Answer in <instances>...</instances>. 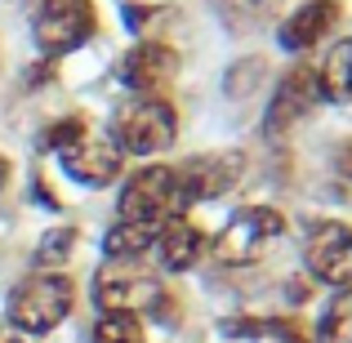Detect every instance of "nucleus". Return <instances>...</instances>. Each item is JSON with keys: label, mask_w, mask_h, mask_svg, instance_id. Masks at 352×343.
I'll return each instance as SVG.
<instances>
[{"label": "nucleus", "mask_w": 352, "mask_h": 343, "mask_svg": "<svg viewBox=\"0 0 352 343\" xmlns=\"http://www.w3.org/2000/svg\"><path fill=\"white\" fill-rule=\"evenodd\" d=\"M281 9V0H214V14L228 32L245 36V32H258V27L272 23V14Z\"/></svg>", "instance_id": "4468645a"}, {"label": "nucleus", "mask_w": 352, "mask_h": 343, "mask_svg": "<svg viewBox=\"0 0 352 343\" xmlns=\"http://www.w3.org/2000/svg\"><path fill=\"white\" fill-rule=\"evenodd\" d=\"M183 210H188V201H183L179 192V174L170 170V165H147V170H138L134 179L125 183V192H120V219L125 223H170V219H179Z\"/></svg>", "instance_id": "f03ea898"}, {"label": "nucleus", "mask_w": 352, "mask_h": 343, "mask_svg": "<svg viewBox=\"0 0 352 343\" xmlns=\"http://www.w3.org/2000/svg\"><path fill=\"white\" fill-rule=\"evenodd\" d=\"M303 263L312 276L335 290H352V228L348 223H317L303 241Z\"/></svg>", "instance_id": "0eeeda50"}, {"label": "nucleus", "mask_w": 352, "mask_h": 343, "mask_svg": "<svg viewBox=\"0 0 352 343\" xmlns=\"http://www.w3.org/2000/svg\"><path fill=\"white\" fill-rule=\"evenodd\" d=\"M339 18H344V5H339V0H308V5H299L281 23V45L294 49V54L312 49V45H321L339 27Z\"/></svg>", "instance_id": "f8f14e48"}, {"label": "nucleus", "mask_w": 352, "mask_h": 343, "mask_svg": "<svg viewBox=\"0 0 352 343\" xmlns=\"http://www.w3.org/2000/svg\"><path fill=\"white\" fill-rule=\"evenodd\" d=\"M317 89L330 103H348L352 98V41L335 45V49L326 54V63L317 67Z\"/></svg>", "instance_id": "2eb2a0df"}, {"label": "nucleus", "mask_w": 352, "mask_h": 343, "mask_svg": "<svg viewBox=\"0 0 352 343\" xmlns=\"http://www.w3.org/2000/svg\"><path fill=\"white\" fill-rule=\"evenodd\" d=\"M120 156L125 152H120L112 138H98V134L85 129L76 143H67L58 152V161L76 183H85V188H107V183L120 174Z\"/></svg>", "instance_id": "9d476101"}, {"label": "nucleus", "mask_w": 352, "mask_h": 343, "mask_svg": "<svg viewBox=\"0 0 352 343\" xmlns=\"http://www.w3.org/2000/svg\"><path fill=\"white\" fill-rule=\"evenodd\" d=\"M179 76V54L161 41H143L120 58V80L143 98H161V89Z\"/></svg>", "instance_id": "9b49d317"}, {"label": "nucleus", "mask_w": 352, "mask_h": 343, "mask_svg": "<svg viewBox=\"0 0 352 343\" xmlns=\"http://www.w3.org/2000/svg\"><path fill=\"white\" fill-rule=\"evenodd\" d=\"M179 134V112L165 98H134L116 112V138L112 143L129 156H156Z\"/></svg>", "instance_id": "7ed1b4c3"}, {"label": "nucleus", "mask_w": 352, "mask_h": 343, "mask_svg": "<svg viewBox=\"0 0 352 343\" xmlns=\"http://www.w3.org/2000/svg\"><path fill=\"white\" fill-rule=\"evenodd\" d=\"M317 98H321V89H317V67H290V71L281 76V85L272 89V103H267V120H263L267 138L290 134V129L312 112V103H317Z\"/></svg>", "instance_id": "1a4fd4ad"}, {"label": "nucleus", "mask_w": 352, "mask_h": 343, "mask_svg": "<svg viewBox=\"0 0 352 343\" xmlns=\"http://www.w3.org/2000/svg\"><path fill=\"white\" fill-rule=\"evenodd\" d=\"M263 76H267L263 58H241V63H232V71H228L223 89H228L232 98H250L258 85H263Z\"/></svg>", "instance_id": "a211bd4d"}, {"label": "nucleus", "mask_w": 352, "mask_h": 343, "mask_svg": "<svg viewBox=\"0 0 352 343\" xmlns=\"http://www.w3.org/2000/svg\"><path fill=\"white\" fill-rule=\"evenodd\" d=\"M98 14H94V0H41L32 18V36L45 54H72L94 36Z\"/></svg>", "instance_id": "39448f33"}, {"label": "nucleus", "mask_w": 352, "mask_h": 343, "mask_svg": "<svg viewBox=\"0 0 352 343\" xmlns=\"http://www.w3.org/2000/svg\"><path fill=\"white\" fill-rule=\"evenodd\" d=\"M156 223H120L103 236V250H107V258H138L147 245H156Z\"/></svg>", "instance_id": "dca6fc26"}, {"label": "nucleus", "mask_w": 352, "mask_h": 343, "mask_svg": "<svg viewBox=\"0 0 352 343\" xmlns=\"http://www.w3.org/2000/svg\"><path fill=\"white\" fill-rule=\"evenodd\" d=\"M179 192L183 201H214L223 192H232L245 174V156L241 152H206V156H192L188 165H179Z\"/></svg>", "instance_id": "6e6552de"}, {"label": "nucleus", "mask_w": 352, "mask_h": 343, "mask_svg": "<svg viewBox=\"0 0 352 343\" xmlns=\"http://www.w3.org/2000/svg\"><path fill=\"white\" fill-rule=\"evenodd\" d=\"M335 165H339V170H344V174H348V179H352V143H348V147H339V156H335Z\"/></svg>", "instance_id": "412c9836"}, {"label": "nucleus", "mask_w": 352, "mask_h": 343, "mask_svg": "<svg viewBox=\"0 0 352 343\" xmlns=\"http://www.w3.org/2000/svg\"><path fill=\"white\" fill-rule=\"evenodd\" d=\"M94 299L103 312H147V308H161L165 290L152 272L134 267V258H112V263L98 272L94 281Z\"/></svg>", "instance_id": "423d86ee"}, {"label": "nucleus", "mask_w": 352, "mask_h": 343, "mask_svg": "<svg viewBox=\"0 0 352 343\" xmlns=\"http://www.w3.org/2000/svg\"><path fill=\"white\" fill-rule=\"evenodd\" d=\"M285 232V214L272 206H245L228 219V228L219 232L214 254L223 263H254L276 245V236Z\"/></svg>", "instance_id": "20e7f679"}, {"label": "nucleus", "mask_w": 352, "mask_h": 343, "mask_svg": "<svg viewBox=\"0 0 352 343\" xmlns=\"http://www.w3.org/2000/svg\"><path fill=\"white\" fill-rule=\"evenodd\" d=\"M72 250H76V232L72 228H54V232H45L41 250H36V263L41 267H58V263L72 258Z\"/></svg>", "instance_id": "6ab92c4d"}, {"label": "nucleus", "mask_w": 352, "mask_h": 343, "mask_svg": "<svg viewBox=\"0 0 352 343\" xmlns=\"http://www.w3.org/2000/svg\"><path fill=\"white\" fill-rule=\"evenodd\" d=\"M76 303V285L63 272H41L27 276L14 294H9V321L27 335H50L54 326H63Z\"/></svg>", "instance_id": "f257e3e1"}, {"label": "nucleus", "mask_w": 352, "mask_h": 343, "mask_svg": "<svg viewBox=\"0 0 352 343\" xmlns=\"http://www.w3.org/2000/svg\"><path fill=\"white\" fill-rule=\"evenodd\" d=\"M5 183H9V161L0 156V192H5Z\"/></svg>", "instance_id": "4be33fe9"}, {"label": "nucleus", "mask_w": 352, "mask_h": 343, "mask_svg": "<svg viewBox=\"0 0 352 343\" xmlns=\"http://www.w3.org/2000/svg\"><path fill=\"white\" fill-rule=\"evenodd\" d=\"M156 254H161V267L188 272L206 254V232L197 223H188V219H170V223H161V232H156Z\"/></svg>", "instance_id": "ddd939ff"}, {"label": "nucleus", "mask_w": 352, "mask_h": 343, "mask_svg": "<svg viewBox=\"0 0 352 343\" xmlns=\"http://www.w3.org/2000/svg\"><path fill=\"white\" fill-rule=\"evenodd\" d=\"M89 343H143V326L129 312H103V321L94 326Z\"/></svg>", "instance_id": "f3484780"}, {"label": "nucleus", "mask_w": 352, "mask_h": 343, "mask_svg": "<svg viewBox=\"0 0 352 343\" xmlns=\"http://www.w3.org/2000/svg\"><path fill=\"white\" fill-rule=\"evenodd\" d=\"M0 343H23L18 335H5V330H0Z\"/></svg>", "instance_id": "5701e85b"}, {"label": "nucleus", "mask_w": 352, "mask_h": 343, "mask_svg": "<svg viewBox=\"0 0 352 343\" xmlns=\"http://www.w3.org/2000/svg\"><path fill=\"white\" fill-rule=\"evenodd\" d=\"M80 134H85V120H80V116H67V120H58V125L45 129V147H50V152H63V147L76 143Z\"/></svg>", "instance_id": "aec40b11"}]
</instances>
